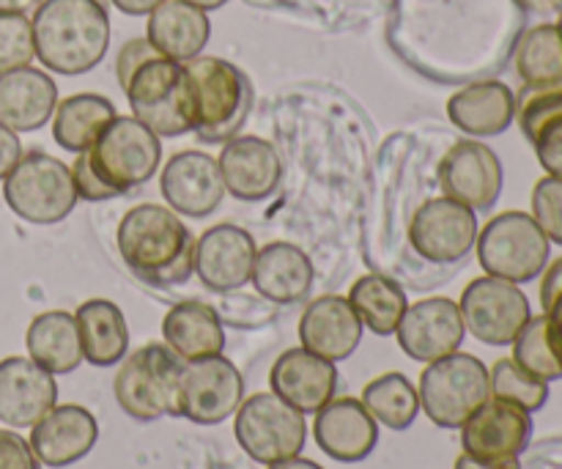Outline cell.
<instances>
[{
	"label": "cell",
	"mask_w": 562,
	"mask_h": 469,
	"mask_svg": "<svg viewBox=\"0 0 562 469\" xmlns=\"http://www.w3.org/2000/svg\"><path fill=\"white\" fill-rule=\"evenodd\" d=\"M488 384H492L494 399L510 401L530 415L541 412L549 401V382L530 377L525 368L516 366L514 357H503L494 362L488 371Z\"/></svg>",
	"instance_id": "8d00e7d4"
},
{
	"label": "cell",
	"mask_w": 562,
	"mask_h": 469,
	"mask_svg": "<svg viewBox=\"0 0 562 469\" xmlns=\"http://www.w3.org/2000/svg\"><path fill=\"white\" fill-rule=\"evenodd\" d=\"M225 192L241 203H261L278 192L283 163L278 148L256 135H236L223 143L217 157Z\"/></svg>",
	"instance_id": "e0dca14e"
},
{
	"label": "cell",
	"mask_w": 562,
	"mask_h": 469,
	"mask_svg": "<svg viewBox=\"0 0 562 469\" xmlns=\"http://www.w3.org/2000/svg\"><path fill=\"white\" fill-rule=\"evenodd\" d=\"M420 410L439 428H461L488 399V368L467 351H453L442 360L428 362L420 373Z\"/></svg>",
	"instance_id": "52a82bcc"
},
{
	"label": "cell",
	"mask_w": 562,
	"mask_h": 469,
	"mask_svg": "<svg viewBox=\"0 0 562 469\" xmlns=\"http://www.w3.org/2000/svg\"><path fill=\"white\" fill-rule=\"evenodd\" d=\"M245 401V377L223 355L184 362L179 377V417L198 426H220Z\"/></svg>",
	"instance_id": "7c38bea8"
},
{
	"label": "cell",
	"mask_w": 562,
	"mask_h": 469,
	"mask_svg": "<svg viewBox=\"0 0 562 469\" xmlns=\"http://www.w3.org/2000/svg\"><path fill=\"white\" fill-rule=\"evenodd\" d=\"M442 192L472 212H492L505 187V170L497 152L481 141H459L448 148L437 170Z\"/></svg>",
	"instance_id": "5bb4252c"
},
{
	"label": "cell",
	"mask_w": 562,
	"mask_h": 469,
	"mask_svg": "<svg viewBox=\"0 0 562 469\" xmlns=\"http://www.w3.org/2000/svg\"><path fill=\"white\" fill-rule=\"evenodd\" d=\"M132 115L159 137L192 132V88L187 66L165 55L146 60L124 86Z\"/></svg>",
	"instance_id": "9c48e42d"
},
{
	"label": "cell",
	"mask_w": 562,
	"mask_h": 469,
	"mask_svg": "<svg viewBox=\"0 0 562 469\" xmlns=\"http://www.w3.org/2000/svg\"><path fill=\"white\" fill-rule=\"evenodd\" d=\"M360 401L371 412L373 421L387 426L390 432H406L415 426L417 415H420V393L412 379L398 371L382 373L368 382Z\"/></svg>",
	"instance_id": "e575fe53"
},
{
	"label": "cell",
	"mask_w": 562,
	"mask_h": 469,
	"mask_svg": "<svg viewBox=\"0 0 562 469\" xmlns=\"http://www.w3.org/2000/svg\"><path fill=\"white\" fill-rule=\"evenodd\" d=\"M313 278V261L302 247L291 242H272L258 250L250 283L263 300L274 305H296L311 294Z\"/></svg>",
	"instance_id": "4316f807"
},
{
	"label": "cell",
	"mask_w": 562,
	"mask_h": 469,
	"mask_svg": "<svg viewBox=\"0 0 562 469\" xmlns=\"http://www.w3.org/2000/svg\"><path fill=\"white\" fill-rule=\"evenodd\" d=\"M27 357L53 377L75 373L82 362L80 330L75 313L44 311L31 322L25 333Z\"/></svg>",
	"instance_id": "f546056e"
},
{
	"label": "cell",
	"mask_w": 562,
	"mask_h": 469,
	"mask_svg": "<svg viewBox=\"0 0 562 469\" xmlns=\"http://www.w3.org/2000/svg\"><path fill=\"white\" fill-rule=\"evenodd\" d=\"M477 261L486 275L508 283L525 286L541 278L552 258V242L536 217L527 212L497 214L477 231Z\"/></svg>",
	"instance_id": "5b68a950"
},
{
	"label": "cell",
	"mask_w": 562,
	"mask_h": 469,
	"mask_svg": "<svg viewBox=\"0 0 562 469\" xmlns=\"http://www.w3.org/2000/svg\"><path fill=\"white\" fill-rule=\"evenodd\" d=\"M42 0H0V14H27Z\"/></svg>",
	"instance_id": "681fc988"
},
{
	"label": "cell",
	"mask_w": 562,
	"mask_h": 469,
	"mask_svg": "<svg viewBox=\"0 0 562 469\" xmlns=\"http://www.w3.org/2000/svg\"><path fill=\"white\" fill-rule=\"evenodd\" d=\"M184 3L198 5V9H203V11H217V9H223L228 0H184Z\"/></svg>",
	"instance_id": "f5cc1de1"
},
{
	"label": "cell",
	"mask_w": 562,
	"mask_h": 469,
	"mask_svg": "<svg viewBox=\"0 0 562 469\" xmlns=\"http://www.w3.org/2000/svg\"><path fill=\"white\" fill-rule=\"evenodd\" d=\"M560 11H562V0H560Z\"/></svg>",
	"instance_id": "db71d44e"
},
{
	"label": "cell",
	"mask_w": 562,
	"mask_h": 469,
	"mask_svg": "<svg viewBox=\"0 0 562 469\" xmlns=\"http://www.w3.org/2000/svg\"><path fill=\"white\" fill-rule=\"evenodd\" d=\"M272 393L289 401L302 415H316L324 404L335 399L338 390V368L335 362L313 355L307 349H289L274 360L269 371Z\"/></svg>",
	"instance_id": "603a6c76"
},
{
	"label": "cell",
	"mask_w": 562,
	"mask_h": 469,
	"mask_svg": "<svg viewBox=\"0 0 562 469\" xmlns=\"http://www.w3.org/2000/svg\"><path fill=\"white\" fill-rule=\"evenodd\" d=\"M398 346L406 357L417 362H434L461 349L467 338L464 319H461L459 302L448 297H431L406 308L398 330H395Z\"/></svg>",
	"instance_id": "2e32d148"
},
{
	"label": "cell",
	"mask_w": 562,
	"mask_h": 469,
	"mask_svg": "<svg viewBox=\"0 0 562 469\" xmlns=\"http://www.w3.org/2000/svg\"><path fill=\"white\" fill-rule=\"evenodd\" d=\"M115 108L110 99L99 93H75L55 104L53 137L64 152L82 154L93 146L99 132L115 119Z\"/></svg>",
	"instance_id": "1f68e13d"
},
{
	"label": "cell",
	"mask_w": 562,
	"mask_h": 469,
	"mask_svg": "<svg viewBox=\"0 0 562 469\" xmlns=\"http://www.w3.org/2000/svg\"><path fill=\"white\" fill-rule=\"evenodd\" d=\"M234 437L239 448L258 465L302 456L307 443V423L300 410L274 393H256L236 410Z\"/></svg>",
	"instance_id": "30bf717a"
},
{
	"label": "cell",
	"mask_w": 562,
	"mask_h": 469,
	"mask_svg": "<svg viewBox=\"0 0 562 469\" xmlns=\"http://www.w3.org/2000/svg\"><path fill=\"white\" fill-rule=\"evenodd\" d=\"M86 157L99 181H104L115 196H126L154 179L162 163V143L157 132L135 115H115L99 132Z\"/></svg>",
	"instance_id": "8992f818"
},
{
	"label": "cell",
	"mask_w": 562,
	"mask_h": 469,
	"mask_svg": "<svg viewBox=\"0 0 562 469\" xmlns=\"http://www.w3.org/2000/svg\"><path fill=\"white\" fill-rule=\"evenodd\" d=\"M157 55H162V53H159V49L154 47L146 36L130 38V42L119 49V58H115V75H119L121 91H124V86L130 82V77L135 75V71L140 69L146 60L157 58Z\"/></svg>",
	"instance_id": "b9f144b4"
},
{
	"label": "cell",
	"mask_w": 562,
	"mask_h": 469,
	"mask_svg": "<svg viewBox=\"0 0 562 469\" xmlns=\"http://www.w3.org/2000/svg\"><path fill=\"white\" fill-rule=\"evenodd\" d=\"M20 157H22V143L20 137H16V132L0 124V181L14 170V165L20 163Z\"/></svg>",
	"instance_id": "f6af8a7d"
},
{
	"label": "cell",
	"mask_w": 562,
	"mask_h": 469,
	"mask_svg": "<svg viewBox=\"0 0 562 469\" xmlns=\"http://www.w3.org/2000/svg\"><path fill=\"white\" fill-rule=\"evenodd\" d=\"M467 333L486 346H510L532 316L521 286L483 275L464 289L459 302Z\"/></svg>",
	"instance_id": "8fae6325"
},
{
	"label": "cell",
	"mask_w": 562,
	"mask_h": 469,
	"mask_svg": "<svg viewBox=\"0 0 562 469\" xmlns=\"http://www.w3.org/2000/svg\"><path fill=\"white\" fill-rule=\"evenodd\" d=\"M514 362L519 368H525L530 377L541 379V382H560L562 379V351L558 349L552 338V330H549L547 313H538L530 316V322L521 327V333L516 335L514 344Z\"/></svg>",
	"instance_id": "d590c367"
},
{
	"label": "cell",
	"mask_w": 562,
	"mask_h": 469,
	"mask_svg": "<svg viewBox=\"0 0 562 469\" xmlns=\"http://www.w3.org/2000/svg\"><path fill=\"white\" fill-rule=\"evenodd\" d=\"M209 36H212L209 14L184 0H162L148 14L146 38L165 58L179 60V64H190L192 58H198L206 49Z\"/></svg>",
	"instance_id": "83f0119b"
},
{
	"label": "cell",
	"mask_w": 562,
	"mask_h": 469,
	"mask_svg": "<svg viewBox=\"0 0 562 469\" xmlns=\"http://www.w3.org/2000/svg\"><path fill=\"white\" fill-rule=\"evenodd\" d=\"M99 439V423L86 406L55 404L31 428V450L44 467H71L86 459Z\"/></svg>",
	"instance_id": "7402d4cb"
},
{
	"label": "cell",
	"mask_w": 562,
	"mask_h": 469,
	"mask_svg": "<svg viewBox=\"0 0 562 469\" xmlns=\"http://www.w3.org/2000/svg\"><path fill=\"white\" fill-rule=\"evenodd\" d=\"M477 212L453 198H428L412 214L409 245L428 264H459L475 250Z\"/></svg>",
	"instance_id": "4fadbf2b"
},
{
	"label": "cell",
	"mask_w": 562,
	"mask_h": 469,
	"mask_svg": "<svg viewBox=\"0 0 562 469\" xmlns=\"http://www.w3.org/2000/svg\"><path fill=\"white\" fill-rule=\"evenodd\" d=\"M113 393L121 412L137 423L179 417V377L184 360L165 344H148L119 362Z\"/></svg>",
	"instance_id": "277c9868"
},
{
	"label": "cell",
	"mask_w": 562,
	"mask_h": 469,
	"mask_svg": "<svg viewBox=\"0 0 562 469\" xmlns=\"http://www.w3.org/2000/svg\"><path fill=\"white\" fill-rule=\"evenodd\" d=\"M448 119L470 137H497L516 121V93L503 80H477L448 99Z\"/></svg>",
	"instance_id": "d4e9b609"
},
{
	"label": "cell",
	"mask_w": 562,
	"mask_h": 469,
	"mask_svg": "<svg viewBox=\"0 0 562 469\" xmlns=\"http://www.w3.org/2000/svg\"><path fill=\"white\" fill-rule=\"evenodd\" d=\"M110 3L130 16H148L162 0H110Z\"/></svg>",
	"instance_id": "7dc6e473"
},
{
	"label": "cell",
	"mask_w": 562,
	"mask_h": 469,
	"mask_svg": "<svg viewBox=\"0 0 562 469\" xmlns=\"http://www.w3.org/2000/svg\"><path fill=\"white\" fill-rule=\"evenodd\" d=\"M121 261L137 280L157 289L181 286L195 272L198 239L184 220L159 203H137L115 234Z\"/></svg>",
	"instance_id": "6da1fadb"
},
{
	"label": "cell",
	"mask_w": 562,
	"mask_h": 469,
	"mask_svg": "<svg viewBox=\"0 0 562 469\" xmlns=\"http://www.w3.org/2000/svg\"><path fill=\"white\" fill-rule=\"evenodd\" d=\"M159 190L168 201V209L192 220L209 217L225 198L217 159L203 152L173 154L159 176Z\"/></svg>",
	"instance_id": "ac0fdd59"
},
{
	"label": "cell",
	"mask_w": 562,
	"mask_h": 469,
	"mask_svg": "<svg viewBox=\"0 0 562 469\" xmlns=\"http://www.w3.org/2000/svg\"><path fill=\"white\" fill-rule=\"evenodd\" d=\"M80 330L82 360L97 368H113L130 355V327L115 302L88 300L75 311Z\"/></svg>",
	"instance_id": "4dcf8cb0"
},
{
	"label": "cell",
	"mask_w": 562,
	"mask_h": 469,
	"mask_svg": "<svg viewBox=\"0 0 562 469\" xmlns=\"http://www.w3.org/2000/svg\"><path fill=\"white\" fill-rule=\"evenodd\" d=\"M165 346L184 362L223 355L225 330L214 308L203 302H179L162 319Z\"/></svg>",
	"instance_id": "f1b7e54d"
},
{
	"label": "cell",
	"mask_w": 562,
	"mask_h": 469,
	"mask_svg": "<svg viewBox=\"0 0 562 469\" xmlns=\"http://www.w3.org/2000/svg\"><path fill=\"white\" fill-rule=\"evenodd\" d=\"M532 217L552 245L562 247V179L543 176L532 187Z\"/></svg>",
	"instance_id": "f35d334b"
},
{
	"label": "cell",
	"mask_w": 562,
	"mask_h": 469,
	"mask_svg": "<svg viewBox=\"0 0 562 469\" xmlns=\"http://www.w3.org/2000/svg\"><path fill=\"white\" fill-rule=\"evenodd\" d=\"M3 198L11 212L31 225H58L80 201L69 165L44 152L22 154L3 179Z\"/></svg>",
	"instance_id": "ba28073f"
},
{
	"label": "cell",
	"mask_w": 562,
	"mask_h": 469,
	"mask_svg": "<svg viewBox=\"0 0 562 469\" xmlns=\"http://www.w3.org/2000/svg\"><path fill=\"white\" fill-rule=\"evenodd\" d=\"M184 66L192 88V132L203 143H228L250 115V80L239 66L214 55H198Z\"/></svg>",
	"instance_id": "3957f363"
},
{
	"label": "cell",
	"mask_w": 562,
	"mask_h": 469,
	"mask_svg": "<svg viewBox=\"0 0 562 469\" xmlns=\"http://www.w3.org/2000/svg\"><path fill=\"white\" fill-rule=\"evenodd\" d=\"M267 469H324V467L316 465V461H311V459H302V456H294V459H285V461H278V465H269Z\"/></svg>",
	"instance_id": "816d5d0a"
},
{
	"label": "cell",
	"mask_w": 562,
	"mask_h": 469,
	"mask_svg": "<svg viewBox=\"0 0 562 469\" xmlns=\"http://www.w3.org/2000/svg\"><path fill=\"white\" fill-rule=\"evenodd\" d=\"M562 297V258L547 264L541 272V311L547 313Z\"/></svg>",
	"instance_id": "ee69618b"
},
{
	"label": "cell",
	"mask_w": 562,
	"mask_h": 469,
	"mask_svg": "<svg viewBox=\"0 0 562 469\" xmlns=\"http://www.w3.org/2000/svg\"><path fill=\"white\" fill-rule=\"evenodd\" d=\"M362 327L360 316L346 297L327 294L313 300L300 319L302 349L324 357L329 362L349 360L360 346Z\"/></svg>",
	"instance_id": "cb8c5ba5"
},
{
	"label": "cell",
	"mask_w": 562,
	"mask_h": 469,
	"mask_svg": "<svg viewBox=\"0 0 562 469\" xmlns=\"http://www.w3.org/2000/svg\"><path fill=\"white\" fill-rule=\"evenodd\" d=\"M0 469H42L31 443L11 428H0Z\"/></svg>",
	"instance_id": "7bdbcfd3"
},
{
	"label": "cell",
	"mask_w": 562,
	"mask_h": 469,
	"mask_svg": "<svg viewBox=\"0 0 562 469\" xmlns=\"http://www.w3.org/2000/svg\"><path fill=\"white\" fill-rule=\"evenodd\" d=\"M256 239L245 228L220 223L209 228L195 245V275L209 291H239L250 283L256 264Z\"/></svg>",
	"instance_id": "d6986e66"
},
{
	"label": "cell",
	"mask_w": 562,
	"mask_h": 469,
	"mask_svg": "<svg viewBox=\"0 0 562 469\" xmlns=\"http://www.w3.org/2000/svg\"><path fill=\"white\" fill-rule=\"evenodd\" d=\"M547 319H549V330H552L554 344H558V349L562 351V297L558 302H554L552 308H549Z\"/></svg>",
	"instance_id": "c3c4849f"
},
{
	"label": "cell",
	"mask_w": 562,
	"mask_h": 469,
	"mask_svg": "<svg viewBox=\"0 0 562 469\" xmlns=\"http://www.w3.org/2000/svg\"><path fill=\"white\" fill-rule=\"evenodd\" d=\"M532 415L503 399H488L461 426V450L483 461H519L532 443Z\"/></svg>",
	"instance_id": "9a60e30c"
},
{
	"label": "cell",
	"mask_w": 562,
	"mask_h": 469,
	"mask_svg": "<svg viewBox=\"0 0 562 469\" xmlns=\"http://www.w3.org/2000/svg\"><path fill=\"white\" fill-rule=\"evenodd\" d=\"M33 58L36 47L27 14H0V75L31 66Z\"/></svg>",
	"instance_id": "74e56055"
},
{
	"label": "cell",
	"mask_w": 562,
	"mask_h": 469,
	"mask_svg": "<svg viewBox=\"0 0 562 469\" xmlns=\"http://www.w3.org/2000/svg\"><path fill=\"white\" fill-rule=\"evenodd\" d=\"M71 181H75L77 198H82V201L88 203H102V201H113V198H119L108 185H104V181H99V176L93 174L91 165H88L86 152L77 154L75 165H71Z\"/></svg>",
	"instance_id": "60d3db41"
},
{
	"label": "cell",
	"mask_w": 562,
	"mask_h": 469,
	"mask_svg": "<svg viewBox=\"0 0 562 469\" xmlns=\"http://www.w3.org/2000/svg\"><path fill=\"white\" fill-rule=\"evenodd\" d=\"M58 86L53 77L33 66L0 75V124L14 132H36L53 119Z\"/></svg>",
	"instance_id": "484cf974"
},
{
	"label": "cell",
	"mask_w": 562,
	"mask_h": 469,
	"mask_svg": "<svg viewBox=\"0 0 562 469\" xmlns=\"http://www.w3.org/2000/svg\"><path fill=\"white\" fill-rule=\"evenodd\" d=\"M530 146L536 148L538 165L543 168V174L562 179V113L552 115V119L538 126L536 135L530 137Z\"/></svg>",
	"instance_id": "ab89813d"
},
{
	"label": "cell",
	"mask_w": 562,
	"mask_h": 469,
	"mask_svg": "<svg viewBox=\"0 0 562 469\" xmlns=\"http://www.w3.org/2000/svg\"><path fill=\"white\" fill-rule=\"evenodd\" d=\"M516 3L538 14H560V0H516Z\"/></svg>",
	"instance_id": "f907efd6"
},
{
	"label": "cell",
	"mask_w": 562,
	"mask_h": 469,
	"mask_svg": "<svg viewBox=\"0 0 562 469\" xmlns=\"http://www.w3.org/2000/svg\"><path fill=\"white\" fill-rule=\"evenodd\" d=\"M346 300H349V305L355 308V313L360 316L362 327H368L373 335H379V338L395 335L406 308H409L404 286L382 272L362 275V278L351 286Z\"/></svg>",
	"instance_id": "d6a6232c"
},
{
	"label": "cell",
	"mask_w": 562,
	"mask_h": 469,
	"mask_svg": "<svg viewBox=\"0 0 562 469\" xmlns=\"http://www.w3.org/2000/svg\"><path fill=\"white\" fill-rule=\"evenodd\" d=\"M31 27L38 64L55 75H86L108 55L110 16L102 0H42Z\"/></svg>",
	"instance_id": "7a4b0ae2"
},
{
	"label": "cell",
	"mask_w": 562,
	"mask_h": 469,
	"mask_svg": "<svg viewBox=\"0 0 562 469\" xmlns=\"http://www.w3.org/2000/svg\"><path fill=\"white\" fill-rule=\"evenodd\" d=\"M453 469H521V465L519 461H483L461 450V456L456 459Z\"/></svg>",
	"instance_id": "bcb514c9"
},
{
	"label": "cell",
	"mask_w": 562,
	"mask_h": 469,
	"mask_svg": "<svg viewBox=\"0 0 562 469\" xmlns=\"http://www.w3.org/2000/svg\"><path fill=\"white\" fill-rule=\"evenodd\" d=\"M58 404V382L31 357L0 360V423L33 428Z\"/></svg>",
	"instance_id": "44dd1931"
},
{
	"label": "cell",
	"mask_w": 562,
	"mask_h": 469,
	"mask_svg": "<svg viewBox=\"0 0 562 469\" xmlns=\"http://www.w3.org/2000/svg\"><path fill=\"white\" fill-rule=\"evenodd\" d=\"M313 437L324 456L340 465H360L376 450L379 423L360 399H333L316 412Z\"/></svg>",
	"instance_id": "ffe728a7"
},
{
	"label": "cell",
	"mask_w": 562,
	"mask_h": 469,
	"mask_svg": "<svg viewBox=\"0 0 562 469\" xmlns=\"http://www.w3.org/2000/svg\"><path fill=\"white\" fill-rule=\"evenodd\" d=\"M516 75L525 88L562 86V25L541 22L516 38L514 47Z\"/></svg>",
	"instance_id": "836d02e7"
}]
</instances>
